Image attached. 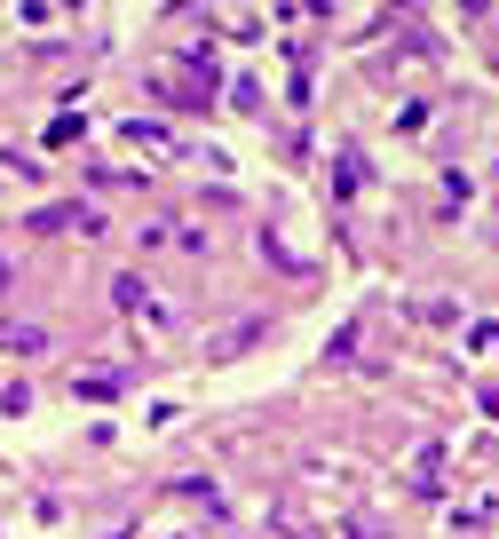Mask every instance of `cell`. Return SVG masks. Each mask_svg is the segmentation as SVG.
I'll return each instance as SVG.
<instances>
[{
  "mask_svg": "<svg viewBox=\"0 0 499 539\" xmlns=\"http://www.w3.org/2000/svg\"><path fill=\"white\" fill-rule=\"evenodd\" d=\"M0 349H24V357H32V349H48V333H40V325H8Z\"/></svg>",
  "mask_w": 499,
  "mask_h": 539,
  "instance_id": "cell-1",
  "label": "cell"
}]
</instances>
